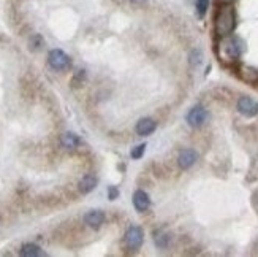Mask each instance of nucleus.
<instances>
[{
    "instance_id": "obj_1",
    "label": "nucleus",
    "mask_w": 258,
    "mask_h": 257,
    "mask_svg": "<svg viewBox=\"0 0 258 257\" xmlns=\"http://www.w3.org/2000/svg\"><path fill=\"white\" fill-rule=\"evenodd\" d=\"M236 29V11L231 3H223L214 18V30L219 38L228 37Z\"/></svg>"
},
{
    "instance_id": "obj_2",
    "label": "nucleus",
    "mask_w": 258,
    "mask_h": 257,
    "mask_svg": "<svg viewBox=\"0 0 258 257\" xmlns=\"http://www.w3.org/2000/svg\"><path fill=\"white\" fill-rule=\"evenodd\" d=\"M241 53H243V43L238 37H222L217 43V56L223 64H235Z\"/></svg>"
},
{
    "instance_id": "obj_3",
    "label": "nucleus",
    "mask_w": 258,
    "mask_h": 257,
    "mask_svg": "<svg viewBox=\"0 0 258 257\" xmlns=\"http://www.w3.org/2000/svg\"><path fill=\"white\" fill-rule=\"evenodd\" d=\"M48 64L53 70L62 72V70H67V68H70L72 59L68 57L62 49H51L48 54Z\"/></svg>"
},
{
    "instance_id": "obj_4",
    "label": "nucleus",
    "mask_w": 258,
    "mask_h": 257,
    "mask_svg": "<svg viewBox=\"0 0 258 257\" xmlns=\"http://www.w3.org/2000/svg\"><path fill=\"white\" fill-rule=\"evenodd\" d=\"M124 242H125V246L130 251H138L140 248L143 246V242H144V232H143V229L138 227V226H132L130 229L127 230Z\"/></svg>"
},
{
    "instance_id": "obj_5",
    "label": "nucleus",
    "mask_w": 258,
    "mask_h": 257,
    "mask_svg": "<svg viewBox=\"0 0 258 257\" xmlns=\"http://www.w3.org/2000/svg\"><path fill=\"white\" fill-rule=\"evenodd\" d=\"M185 119H187V124L190 127H195V128L201 127L206 123V119H208V111H206L204 107L196 105V107H193L190 111H188Z\"/></svg>"
},
{
    "instance_id": "obj_6",
    "label": "nucleus",
    "mask_w": 258,
    "mask_h": 257,
    "mask_svg": "<svg viewBox=\"0 0 258 257\" xmlns=\"http://www.w3.org/2000/svg\"><path fill=\"white\" fill-rule=\"evenodd\" d=\"M238 111L246 118H254L258 115V102L252 97L243 96L238 100Z\"/></svg>"
},
{
    "instance_id": "obj_7",
    "label": "nucleus",
    "mask_w": 258,
    "mask_h": 257,
    "mask_svg": "<svg viewBox=\"0 0 258 257\" xmlns=\"http://www.w3.org/2000/svg\"><path fill=\"white\" fill-rule=\"evenodd\" d=\"M198 160V154L193 149H182L177 157V165L182 170H188L195 165V162Z\"/></svg>"
},
{
    "instance_id": "obj_8",
    "label": "nucleus",
    "mask_w": 258,
    "mask_h": 257,
    "mask_svg": "<svg viewBox=\"0 0 258 257\" xmlns=\"http://www.w3.org/2000/svg\"><path fill=\"white\" fill-rule=\"evenodd\" d=\"M156 128H157V123L154 121V119L143 118V119H140V121H138V124H136L135 130H136V133L141 135V136H148V135L156 132Z\"/></svg>"
},
{
    "instance_id": "obj_9",
    "label": "nucleus",
    "mask_w": 258,
    "mask_h": 257,
    "mask_svg": "<svg viewBox=\"0 0 258 257\" xmlns=\"http://www.w3.org/2000/svg\"><path fill=\"white\" fill-rule=\"evenodd\" d=\"M84 222L92 229H100L103 222H105V214L100 210H90L84 216Z\"/></svg>"
},
{
    "instance_id": "obj_10",
    "label": "nucleus",
    "mask_w": 258,
    "mask_h": 257,
    "mask_svg": "<svg viewBox=\"0 0 258 257\" xmlns=\"http://www.w3.org/2000/svg\"><path fill=\"white\" fill-rule=\"evenodd\" d=\"M133 207L138 210L140 213H144L151 207V199L149 195L146 194L144 191H136L133 194Z\"/></svg>"
},
{
    "instance_id": "obj_11",
    "label": "nucleus",
    "mask_w": 258,
    "mask_h": 257,
    "mask_svg": "<svg viewBox=\"0 0 258 257\" xmlns=\"http://www.w3.org/2000/svg\"><path fill=\"white\" fill-rule=\"evenodd\" d=\"M97 183H98V179H97L95 175H92V173L84 175L81 178V181H80V192L81 194H89V192H92L97 187Z\"/></svg>"
},
{
    "instance_id": "obj_12",
    "label": "nucleus",
    "mask_w": 258,
    "mask_h": 257,
    "mask_svg": "<svg viewBox=\"0 0 258 257\" xmlns=\"http://www.w3.org/2000/svg\"><path fill=\"white\" fill-rule=\"evenodd\" d=\"M154 243H156V246L160 248V250H165V248H168L171 243V235L168 232H165V230L159 229L154 232Z\"/></svg>"
},
{
    "instance_id": "obj_13",
    "label": "nucleus",
    "mask_w": 258,
    "mask_h": 257,
    "mask_svg": "<svg viewBox=\"0 0 258 257\" xmlns=\"http://www.w3.org/2000/svg\"><path fill=\"white\" fill-rule=\"evenodd\" d=\"M239 76L247 83H258V72L252 67H247V65H241L239 67Z\"/></svg>"
},
{
    "instance_id": "obj_14",
    "label": "nucleus",
    "mask_w": 258,
    "mask_h": 257,
    "mask_svg": "<svg viewBox=\"0 0 258 257\" xmlns=\"http://www.w3.org/2000/svg\"><path fill=\"white\" fill-rule=\"evenodd\" d=\"M19 254L22 257H37V256H43V251H41V248L35 243H24L21 246Z\"/></svg>"
},
{
    "instance_id": "obj_15",
    "label": "nucleus",
    "mask_w": 258,
    "mask_h": 257,
    "mask_svg": "<svg viewBox=\"0 0 258 257\" xmlns=\"http://www.w3.org/2000/svg\"><path fill=\"white\" fill-rule=\"evenodd\" d=\"M60 143H62V146L67 148V149H75L76 146H80V138L78 135H75L72 132H67L64 133L62 136H60Z\"/></svg>"
},
{
    "instance_id": "obj_16",
    "label": "nucleus",
    "mask_w": 258,
    "mask_h": 257,
    "mask_svg": "<svg viewBox=\"0 0 258 257\" xmlns=\"http://www.w3.org/2000/svg\"><path fill=\"white\" fill-rule=\"evenodd\" d=\"M43 45H45V41H43V37L38 35V33H35V35H33V37L30 38V41H29V48H30L32 51H38Z\"/></svg>"
},
{
    "instance_id": "obj_17",
    "label": "nucleus",
    "mask_w": 258,
    "mask_h": 257,
    "mask_svg": "<svg viewBox=\"0 0 258 257\" xmlns=\"http://www.w3.org/2000/svg\"><path fill=\"white\" fill-rule=\"evenodd\" d=\"M208 8H209V0H198L196 2V14H198V18H203L206 11H208Z\"/></svg>"
},
{
    "instance_id": "obj_18",
    "label": "nucleus",
    "mask_w": 258,
    "mask_h": 257,
    "mask_svg": "<svg viewBox=\"0 0 258 257\" xmlns=\"http://www.w3.org/2000/svg\"><path fill=\"white\" fill-rule=\"evenodd\" d=\"M144 151H146V144H138V146L132 149L130 156H132L133 159H141L143 154H144Z\"/></svg>"
},
{
    "instance_id": "obj_19",
    "label": "nucleus",
    "mask_w": 258,
    "mask_h": 257,
    "mask_svg": "<svg viewBox=\"0 0 258 257\" xmlns=\"http://www.w3.org/2000/svg\"><path fill=\"white\" fill-rule=\"evenodd\" d=\"M108 197H109V200H116L117 197H119V189L116 186H109V189H108Z\"/></svg>"
},
{
    "instance_id": "obj_20",
    "label": "nucleus",
    "mask_w": 258,
    "mask_h": 257,
    "mask_svg": "<svg viewBox=\"0 0 258 257\" xmlns=\"http://www.w3.org/2000/svg\"><path fill=\"white\" fill-rule=\"evenodd\" d=\"M192 65H196V64H200L201 62V53H200V51L198 49H195L193 51V54H192Z\"/></svg>"
},
{
    "instance_id": "obj_21",
    "label": "nucleus",
    "mask_w": 258,
    "mask_h": 257,
    "mask_svg": "<svg viewBox=\"0 0 258 257\" xmlns=\"http://www.w3.org/2000/svg\"><path fill=\"white\" fill-rule=\"evenodd\" d=\"M84 78H86V72H84V70H78V73L75 75V80H73V83L84 81Z\"/></svg>"
},
{
    "instance_id": "obj_22",
    "label": "nucleus",
    "mask_w": 258,
    "mask_h": 257,
    "mask_svg": "<svg viewBox=\"0 0 258 257\" xmlns=\"http://www.w3.org/2000/svg\"><path fill=\"white\" fill-rule=\"evenodd\" d=\"M132 3H135V5H144L146 2H148V0H130Z\"/></svg>"
},
{
    "instance_id": "obj_23",
    "label": "nucleus",
    "mask_w": 258,
    "mask_h": 257,
    "mask_svg": "<svg viewBox=\"0 0 258 257\" xmlns=\"http://www.w3.org/2000/svg\"><path fill=\"white\" fill-rule=\"evenodd\" d=\"M223 3H231V2H235V0H222Z\"/></svg>"
}]
</instances>
